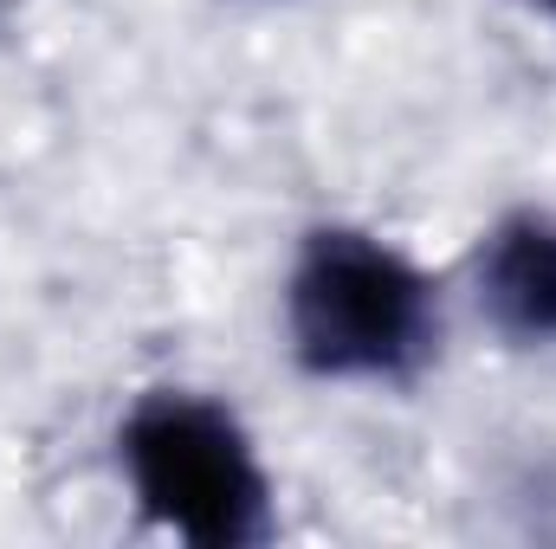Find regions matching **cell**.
Listing matches in <instances>:
<instances>
[{"label":"cell","instance_id":"1","mask_svg":"<svg viewBox=\"0 0 556 549\" xmlns=\"http://www.w3.org/2000/svg\"><path fill=\"white\" fill-rule=\"evenodd\" d=\"M285 336L317 382H408L440 349V284L363 227H317L285 278Z\"/></svg>","mask_w":556,"mask_h":549},{"label":"cell","instance_id":"2","mask_svg":"<svg viewBox=\"0 0 556 549\" xmlns=\"http://www.w3.org/2000/svg\"><path fill=\"white\" fill-rule=\"evenodd\" d=\"M117 459L137 505L181 544L253 549L273 537V478L233 408L155 388L124 413Z\"/></svg>","mask_w":556,"mask_h":549},{"label":"cell","instance_id":"3","mask_svg":"<svg viewBox=\"0 0 556 549\" xmlns=\"http://www.w3.org/2000/svg\"><path fill=\"white\" fill-rule=\"evenodd\" d=\"M472 297L485 323L518 349L556 343V214L518 207L505 214L472 259Z\"/></svg>","mask_w":556,"mask_h":549},{"label":"cell","instance_id":"4","mask_svg":"<svg viewBox=\"0 0 556 549\" xmlns=\"http://www.w3.org/2000/svg\"><path fill=\"white\" fill-rule=\"evenodd\" d=\"M544 7H551V13H556V0H544Z\"/></svg>","mask_w":556,"mask_h":549}]
</instances>
